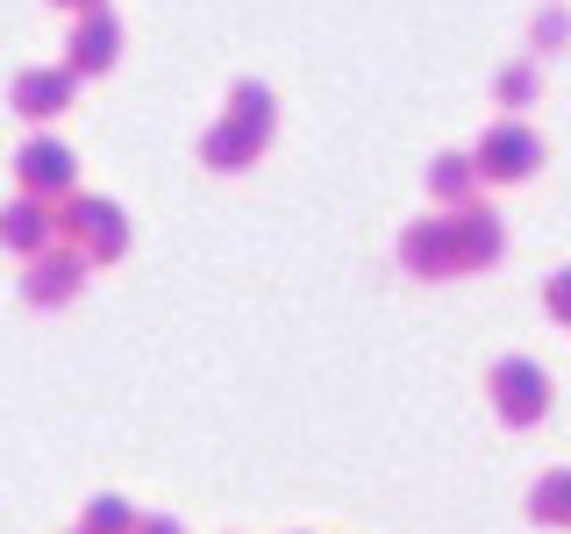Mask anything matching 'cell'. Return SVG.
I'll use <instances>...</instances> for the list:
<instances>
[{
  "mask_svg": "<svg viewBox=\"0 0 571 534\" xmlns=\"http://www.w3.org/2000/svg\"><path fill=\"white\" fill-rule=\"evenodd\" d=\"M22 178H29V193H65V186H72V157H65L57 143H36V150L22 157Z\"/></svg>",
  "mask_w": 571,
  "mask_h": 534,
  "instance_id": "2",
  "label": "cell"
},
{
  "mask_svg": "<svg viewBox=\"0 0 571 534\" xmlns=\"http://www.w3.org/2000/svg\"><path fill=\"white\" fill-rule=\"evenodd\" d=\"M79 285V264H43L36 271V299H57V293H72Z\"/></svg>",
  "mask_w": 571,
  "mask_h": 534,
  "instance_id": "4",
  "label": "cell"
},
{
  "mask_svg": "<svg viewBox=\"0 0 571 534\" xmlns=\"http://www.w3.org/2000/svg\"><path fill=\"white\" fill-rule=\"evenodd\" d=\"M108 51H115V29L94 22V29H86V43H79V65H94V57H108Z\"/></svg>",
  "mask_w": 571,
  "mask_h": 534,
  "instance_id": "5",
  "label": "cell"
},
{
  "mask_svg": "<svg viewBox=\"0 0 571 534\" xmlns=\"http://www.w3.org/2000/svg\"><path fill=\"white\" fill-rule=\"evenodd\" d=\"M94 534H129V513L122 506H94Z\"/></svg>",
  "mask_w": 571,
  "mask_h": 534,
  "instance_id": "7",
  "label": "cell"
},
{
  "mask_svg": "<svg viewBox=\"0 0 571 534\" xmlns=\"http://www.w3.org/2000/svg\"><path fill=\"white\" fill-rule=\"evenodd\" d=\"M65 228H72V236H94L86 250H100V257L122 250V214H108V207H94V200L72 207V214H65Z\"/></svg>",
  "mask_w": 571,
  "mask_h": 534,
  "instance_id": "1",
  "label": "cell"
},
{
  "mask_svg": "<svg viewBox=\"0 0 571 534\" xmlns=\"http://www.w3.org/2000/svg\"><path fill=\"white\" fill-rule=\"evenodd\" d=\"M65 94H72V79H22L14 100H22L29 115H43V107H65Z\"/></svg>",
  "mask_w": 571,
  "mask_h": 534,
  "instance_id": "3",
  "label": "cell"
},
{
  "mask_svg": "<svg viewBox=\"0 0 571 534\" xmlns=\"http://www.w3.org/2000/svg\"><path fill=\"white\" fill-rule=\"evenodd\" d=\"M0 228H8V236H22V250H36V236H43V221H36V214H29V207H14V214H8V221H0Z\"/></svg>",
  "mask_w": 571,
  "mask_h": 534,
  "instance_id": "6",
  "label": "cell"
}]
</instances>
